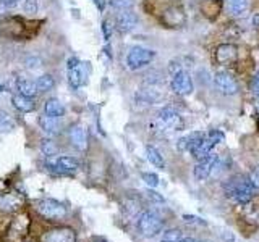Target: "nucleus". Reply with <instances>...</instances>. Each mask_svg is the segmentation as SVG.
I'll list each match as a JSON object with an SVG mask.
<instances>
[{
  "label": "nucleus",
  "instance_id": "11",
  "mask_svg": "<svg viewBox=\"0 0 259 242\" xmlns=\"http://www.w3.org/2000/svg\"><path fill=\"white\" fill-rule=\"evenodd\" d=\"M219 161V157L214 155V153H209L206 158H202L198 161V165L194 166V177H196L198 181H204L209 177V174L212 173V169L215 168Z\"/></svg>",
  "mask_w": 259,
  "mask_h": 242
},
{
  "label": "nucleus",
  "instance_id": "4",
  "mask_svg": "<svg viewBox=\"0 0 259 242\" xmlns=\"http://www.w3.org/2000/svg\"><path fill=\"white\" fill-rule=\"evenodd\" d=\"M37 213L47 221H60L68 215V208L65 204L54 199H40L36 204Z\"/></svg>",
  "mask_w": 259,
  "mask_h": 242
},
{
  "label": "nucleus",
  "instance_id": "26",
  "mask_svg": "<svg viewBox=\"0 0 259 242\" xmlns=\"http://www.w3.org/2000/svg\"><path fill=\"white\" fill-rule=\"evenodd\" d=\"M40 150H42V153L47 158H52V157L57 155V153H59V149H57L55 142L51 141V139H42V141H40Z\"/></svg>",
  "mask_w": 259,
  "mask_h": 242
},
{
  "label": "nucleus",
  "instance_id": "30",
  "mask_svg": "<svg viewBox=\"0 0 259 242\" xmlns=\"http://www.w3.org/2000/svg\"><path fill=\"white\" fill-rule=\"evenodd\" d=\"M23 10L26 12V13H36L37 12V2L36 0H24V4H23Z\"/></svg>",
  "mask_w": 259,
  "mask_h": 242
},
{
  "label": "nucleus",
  "instance_id": "1",
  "mask_svg": "<svg viewBox=\"0 0 259 242\" xmlns=\"http://www.w3.org/2000/svg\"><path fill=\"white\" fill-rule=\"evenodd\" d=\"M225 196L232 199L235 204L238 205H246L253 199V184H251L248 176H233L232 179H229L224 186Z\"/></svg>",
  "mask_w": 259,
  "mask_h": 242
},
{
  "label": "nucleus",
  "instance_id": "27",
  "mask_svg": "<svg viewBox=\"0 0 259 242\" xmlns=\"http://www.w3.org/2000/svg\"><path fill=\"white\" fill-rule=\"evenodd\" d=\"M109 5L117 12H126L135 7V0H109Z\"/></svg>",
  "mask_w": 259,
  "mask_h": 242
},
{
  "label": "nucleus",
  "instance_id": "23",
  "mask_svg": "<svg viewBox=\"0 0 259 242\" xmlns=\"http://www.w3.org/2000/svg\"><path fill=\"white\" fill-rule=\"evenodd\" d=\"M146 155H148V160L156 168H160V169L165 168V161H164V158H162V155H160V152L156 147L148 145V147H146Z\"/></svg>",
  "mask_w": 259,
  "mask_h": 242
},
{
  "label": "nucleus",
  "instance_id": "19",
  "mask_svg": "<svg viewBox=\"0 0 259 242\" xmlns=\"http://www.w3.org/2000/svg\"><path fill=\"white\" fill-rule=\"evenodd\" d=\"M16 89H18V94L21 95H26V97H36L37 91V86H36V81L28 79V78H18L16 79Z\"/></svg>",
  "mask_w": 259,
  "mask_h": 242
},
{
  "label": "nucleus",
  "instance_id": "38",
  "mask_svg": "<svg viewBox=\"0 0 259 242\" xmlns=\"http://www.w3.org/2000/svg\"><path fill=\"white\" fill-rule=\"evenodd\" d=\"M253 24H254V26L259 29V13H257V15H254V18H253Z\"/></svg>",
  "mask_w": 259,
  "mask_h": 242
},
{
  "label": "nucleus",
  "instance_id": "39",
  "mask_svg": "<svg viewBox=\"0 0 259 242\" xmlns=\"http://www.w3.org/2000/svg\"><path fill=\"white\" fill-rule=\"evenodd\" d=\"M93 242H107V240H104V239H94Z\"/></svg>",
  "mask_w": 259,
  "mask_h": 242
},
{
  "label": "nucleus",
  "instance_id": "22",
  "mask_svg": "<svg viewBox=\"0 0 259 242\" xmlns=\"http://www.w3.org/2000/svg\"><path fill=\"white\" fill-rule=\"evenodd\" d=\"M227 7H229V12L240 18V16H245L249 10V0H227Z\"/></svg>",
  "mask_w": 259,
  "mask_h": 242
},
{
  "label": "nucleus",
  "instance_id": "35",
  "mask_svg": "<svg viewBox=\"0 0 259 242\" xmlns=\"http://www.w3.org/2000/svg\"><path fill=\"white\" fill-rule=\"evenodd\" d=\"M94 4H96V7L99 8L101 12H104L105 5H107V0H94Z\"/></svg>",
  "mask_w": 259,
  "mask_h": 242
},
{
  "label": "nucleus",
  "instance_id": "14",
  "mask_svg": "<svg viewBox=\"0 0 259 242\" xmlns=\"http://www.w3.org/2000/svg\"><path fill=\"white\" fill-rule=\"evenodd\" d=\"M237 55H238V50L233 44H221L215 47L214 58L219 65H227L237 58Z\"/></svg>",
  "mask_w": 259,
  "mask_h": 242
},
{
  "label": "nucleus",
  "instance_id": "36",
  "mask_svg": "<svg viewBox=\"0 0 259 242\" xmlns=\"http://www.w3.org/2000/svg\"><path fill=\"white\" fill-rule=\"evenodd\" d=\"M18 2L20 0H0V4L5 5V7H15Z\"/></svg>",
  "mask_w": 259,
  "mask_h": 242
},
{
  "label": "nucleus",
  "instance_id": "9",
  "mask_svg": "<svg viewBox=\"0 0 259 242\" xmlns=\"http://www.w3.org/2000/svg\"><path fill=\"white\" fill-rule=\"evenodd\" d=\"M214 83L219 91L225 95H235L238 92V83L229 71H217L214 76Z\"/></svg>",
  "mask_w": 259,
  "mask_h": 242
},
{
  "label": "nucleus",
  "instance_id": "18",
  "mask_svg": "<svg viewBox=\"0 0 259 242\" xmlns=\"http://www.w3.org/2000/svg\"><path fill=\"white\" fill-rule=\"evenodd\" d=\"M12 103L16 110H20L23 113H29V111H34L36 110V103L31 97L26 95H21V94H15L12 97Z\"/></svg>",
  "mask_w": 259,
  "mask_h": 242
},
{
  "label": "nucleus",
  "instance_id": "34",
  "mask_svg": "<svg viewBox=\"0 0 259 242\" xmlns=\"http://www.w3.org/2000/svg\"><path fill=\"white\" fill-rule=\"evenodd\" d=\"M253 91H254V94H256V97L259 99V73L254 76V79H253Z\"/></svg>",
  "mask_w": 259,
  "mask_h": 242
},
{
  "label": "nucleus",
  "instance_id": "41",
  "mask_svg": "<svg viewBox=\"0 0 259 242\" xmlns=\"http://www.w3.org/2000/svg\"><path fill=\"white\" fill-rule=\"evenodd\" d=\"M0 91H4V87H2V86H0Z\"/></svg>",
  "mask_w": 259,
  "mask_h": 242
},
{
  "label": "nucleus",
  "instance_id": "16",
  "mask_svg": "<svg viewBox=\"0 0 259 242\" xmlns=\"http://www.w3.org/2000/svg\"><path fill=\"white\" fill-rule=\"evenodd\" d=\"M21 204V199L18 194L2 192L0 194V210L2 212H13Z\"/></svg>",
  "mask_w": 259,
  "mask_h": 242
},
{
  "label": "nucleus",
  "instance_id": "2",
  "mask_svg": "<svg viewBox=\"0 0 259 242\" xmlns=\"http://www.w3.org/2000/svg\"><path fill=\"white\" fill-rule=\"evenodd\" d=\"M152 126L156 131H160V133H174V131H182L185 128V121L178 111H175L170 107H165L159 110Z\"/></svg>",
  "mask_w": 259,
  "mask_h": 242
},
{
  "label": "nucleus",
  "instance_id": "33",
  "mask_svg": "<svg viewBox=\"0 0 259 242\" xmlns=\"http://www.w3.org/2000/svg\"><path fill=\"white\" fill-rule=\"evenodd\" d=\"M81 62L76 58V56H71V58L67 62V70H71V68H75V67H78Z\"/></svg>",
  "mask_w": 259,
  "mask_h": 242
},
{
  "label": "nucleus",
  "instance_id": "37",
  "mask_svg": "<svg viewBox=\"0 0 259 242\" xmlns=\"http://www.w3.org/2000/svg\"><path fill=\"white\" fill-rule=\"evenodd\" d=\"M148 196H149V197H152L154 200H157V202H162V197H160V196H157V192H154V191H149V192H148Z\"/></svg>",
  "mask_w": 259,
  "mask_h": 242
},
{
  "label": "nucleus",
  "instance_id": "31",
  "mask_svg": "<svg viewBox=\"0 0 259 242\" xmlns=\"http://www.w3.org/2000/svg\"><path fill=\"white\" fill-rule=\"evenodd\" d=\"M248 177H249L251 184H253V188L254 189H259V166H256L253 171H251V174Z\"/></svg>",
  "mask_w": 259,
  "mask_h": 242
},
{
  "label": "nucleus",
  "instance_id": "20",
  "mask_svg": "<svg viewBox=\"0 0 259 242\" xmlns=\"http://www.w3.org/2000/svg\"><path fill=\"white\" fill-rule=\"evenodd\" d=\"M44 113L47 116H51V118H62L65 115V107H63V103L59 99L52 97V99H49L46 102Z\"/></svg>",
  "mask_w": 259,
  "mask_h": 242
},
{
  "label": "nucleus",
  "instance_id": "40",
  "mask_svg": "<svg viewBox=\"0 0 259 242\" xmlns=\"http://www.w3.org/2000/svg\"><path fill=\"white\" fill-rule=\"evenodd\" d=\"M162 242H170V240H165V239H162Z\"/></svg>",
  "mask_w": 259,
  "mask_h": 242
},
{
  "label": "nucleus",
  "instance_id": "13",
  "mask_svg": "<svg viewBox=\"0 0 259 242\" xmlns=\"http://www.w3.org/2000/svg\"><path fill=\"white\" fill-rule=\"evenodd\" d=\"M68 137L71 145L76 150H86L88 149V131L83 125H73L68 131Z\"/></svg>",
  "mask_w": 259,
  "mask_h": 242
},
{
  "label": "nucleus",
  "instance_id": "32",
  "mask_svg": "<svg viewBox=\"0 0 259 242\" xmlns=\"http://www.w3.org/2000/svg\"><path fill=\"white\" fill-rule=\"evenodd\" d=\"M102 31H104V37H105V40H109V39H110V32H112V28H110V23H109V21H104V24H102Z\"/></svg>",
  "mask_w": 259,
  "mask_h": 242
},
{
  "label": "nucleus",
  "instance_id": "17",
  "mask_svg": "<svg viewBox=\"0 0 259 242\" xmlns=\"http://www.w3.org/2000/svg\"><path fill=\"white\" fill-rule=\"evenodd\" d=\"M204 137L202 133H190L188 136L182 137L180 141H178V150L182 152H193V149L196 147V145L201 142V139Z\"/></svg>",
  "mask_w": 259,
  "mask_h": 242
},
{
  "label": "nucleus",
  "instance_id": "21",
  "mask_svg": "<svg viewBox=\"0 0 259 242\" xmlns=\"http://www.w3.org/2000/svg\"><path fill=\"white\" fill-rule=\"evenodd\" d=\"M60 118H51V116H40L39 118V125L40 128H42V131H46L47 134H51V136H55V134H59L60 133Z\"/></svg>",
  "mask_w": 259,
  "mask_h": 242
},
{
  "label": "nucleus",
  "instance_id": "5",
  "mask_svg": "<svg viewBox=\"0 0 259 242\" xmlns=\"http://www.w3.org/2000/svg\"><path fill=\"white\" fill-rule=\"evenodd\" d=\"M154 56H156V52L151 50V48L133 47L126 55V65H128L130 70L136 71L140 68H144L146 65H149L154 60Z\"/></svg>",
  "mask_w": 259,
  "mask_h": 242
},
{
  "label": "nucleus",
  "instance_id": "15",
  "mask_svg": "<svg viewBox=\"0 0 259 242\" xmlns=\"http://www.w3.org/2000/svg\"><path fill=\"white\" fill-rule=\"evenodd\" d=\"M138 24V16L132 12V10H126V12H120V15L117 16L115 20V26L117 31L125 34V32H130L136 28Z\"/></svg>",
  "mask_w": 259,
  "mask_h": 242
},
{
  "label": "nucleus",
  "instance_id": "10",
  "mask_svg": "<svg viewBox=\"0 0 259 242\" xmlns=\"http://www.w3.org/2000/svg\"><path fill=\"white\" fill-rule=\"evenodd\" d=\"M40 242H76V232L71 228H54L40 237Z\"/></svg>",
  "mask_w": 259,
  "mask_h": 242
},
{
  "label": "nucleus",
  "instance_id": "29",
  "mask_svg": "<svg viewBox=\"0 0 259 242\" xmlns=\"http://www.w3.org/2000/svg\"><path fill=\"white\" fill-rule=\"evenodd\" d=\"M165 240H170V242H180L182 240V232L178 231V229H170L165 232V236H164Z\"/></svg>",
  "mask_w": 259,
  "mask_h": 242
},
{
  "label": "nucleus",
  "instance_id": "3",
  "mask_svg": "<svg viewBox=\"0 0 259 242\" xmlns=\"http://www.w3.org/2000/svg\"><path fill=\"white\" fill-rule=\"evenodd\" d=\"M193 78L182 65L170 63V89L177 95H188L193 92Z\"/></svg>",
  "mask_w": 259,
  "mask_h": 242
},
{
  "label": "nucleus",
  "instance_id": "6",
  "mask_svg": "<svg viewBox=\"0 0 259 242\" xmlns=\"http://www.w3.org/2000/svg\"><path fill=\"white\" fill-rule=\"evenodd\" d=\"M224 141V134L221 131H210L207 134H204V137L201 139V142L196 145V147L193 149V157L196 158L198 161L206 158L210 152H212V149L215 147L217 144H221Z\"/></svg>",
  "mask_w": 259,
  "mask_h": 242
},
{
  "label": "nucleus",
  "instance_id": "8",
  "mask_svg": "<svg viewBox=\"0 0 259 242\" xmlns=\"http://www.w3.org/2000/svg\"><path fill=\"white\" fill-rule=\"evenodd\" d=\"M46 166L54 174H73L79 169V161L73 157H59L55 161H47Z\"/></svg>",
  "mask_w": 259,
  "mask_h": 242
},
{
  "label": "nucleus",
  "instance_id": "28",
  "mask_svg": "<svg viewBox=\"0 0 259 242\" xmlns=\"http://www.w3.org/2000/svg\"><path fill=\"white\" fill-rule=\"evenodd\" d=\"M143 181L149 186V188H156L159 184V176L156 173H143Z\"/></svg>",
  "mask_w": 259,
  "mask_h": 242
},
{
  "label": "nucleus",
  "instance_id": "25",
  "mask_svg": "<svg viewBox=\"0 0 259 242\" xmlns=\"http://www.w3.org/2000/svg\"><path fill=\"white\" fill-rule=\"evenodd\" d=\"M15 128V119L10 113L7 111H0V134L4 133H10Z\"/></svg>",
  "mask_w": 259,
  "mask_h": 242
},
{
  "label": "nucleus",
  "instance_id": "12",
  "mask_svg": "<svg viewBox=\"0 0 259 242\" xmlns=\"http://www.w3.org/2000/svg\"><path fill=\"white\" fill-rule=\"evenodd\" d=\"M89 76V63H79L78 67L68 70V84L73 89H79L88 83Z\"/></svg>",
  "mask_w": 259,
  "mask_h": 242
},
{
  "label": "nucleus",
  "instance_id": "24",
  "mask_svg": "<svg viewBox=\"0 0 259 242\" xmlns=\"http://www.w3.org/2000/svg\"><path fill=\"white\" fill-rule=\"evenodd\" d=\"M36 86H37V91L39 92H49L52 91L54 86H55V81L51 75H42L36 79Z\"/></svg>",
  "mask_w": 259,
  "mask_h": 242
},
{
  "label": "nucleus",
  "instance_id": "7",
  "mask_svg": "<svg viewBox=\"0 0 259 242\" xmlns=\"http://www.w3.org/2000/svg\"><path fill=\"white\" fill-rule=\"evenodd\" d=\"M162 220L152 212H143L138 220V229L144 237H154L162 231Z\"/></svg>",
  "mask_w": 259,
  "mask_h": 242
}]
</instances>
